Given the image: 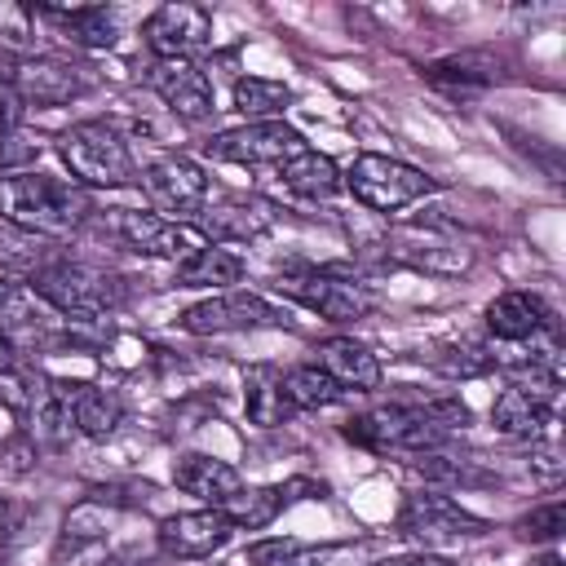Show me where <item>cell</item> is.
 I'll use <instances>...</instances> for the list:
<instances>
[{
  "mask_svg": "<svg viewBox=\"0 0 566 566\" xmlns=\"http://www.w3.org/2000/svg\"><path fill=\"white\" fill-rule=\"evenodd\" d=\"M473 411L460 398H424V402H385L363 416H349L340 424L345 442L371 451V455H424L442 451L455 433H464Z\"/></svg>",
  "mask_w": 566,
  "mask_h": 566,
  "instance_id": "1",
  "label": "cell"
},
{
  "mask_svg": "<svg viewBox=\"0 0 566 566\" xmlns=\"http://www.w3.org/2000/svg\"><path fill=\"white\" fill-rule=\"evenodd\" d=\"M93 199L71 177L49 172H4L0 177V221L31 239H66L93 221Z\"/></svg>",
  "mask_w": 566,
  "mask_h": 566,
  "instance_id": "2",
  "label": "cell"
},
{
  "mask_svg": "<svg viewBox=\"0 0 566 566\" xmlns=\"http://www.w3.org/2000/svg\"><path fill=\"white\" fill-rule=\"evenodd\" d=\"M27 283L62 323H97V318L124 310V301H128V287L119 274L88 265V261H71V256L40 261L27 274Z\"/></svg>",
  "mask_w": 566,
  "mask_h": 566,
  "instance_id": "3",
  "label": "cell"
},
{
  "mask_svg": "<svg viewBox=\"0 0 566 566\" xmlns=\"http://www.w3.org/2000/svg\"><path fill=\"white\" fill-rule=\"evenodd\" d=\"M57 155L71 172L75 186H97V190H119L137 181V164L128 142L119 137L115 124L106 119H80L57 133Z\"/></svg>",
  "mask_w": 566,
  "mask_h": 566,
  "instance_id": "4",
  "label": "cell"
},
{
  "mask_svg": "<svg viewBox=\"0 0 566 566\" xmlns=\"http://www.w3.org/2000/svg\"><path fill=\"white\" fill-rule=\"evenodd\" d=\"M394 526L420 553H442V548H460V544H473V539L491 535V522L478 517L473 509H464L460 500H451L447 491H416V495H407Z\"/></svg>",
  "mask_w": 566,
  "mask_h": 566,
  "instance_id": "5",
  "label": "cell"
},
{
  "mask_svg": "<svg viewBox=\"0 0 566 566\" xmlns=\"http://www.w3.org/2000/svg\"><path fill=\"white\" fill-rule=\"evenodd\" d=\"M93 226L106 239H115L119 248H128L137 256H159V261H172V265H181L186 256H195L208 243L199 234V226H186V221H172V217H159V212H137V208L93 212Z\"/></svg>",
  "mask_w": 566,
  "mask_h": 566,
  "instance_id": "6",
  "label": "cell"
},
{
  "mask_svg": "<svg viewBox=\"0 0 566 566\" xmlns=\"http://www.w3.org/2000/svg\"><path fill=\"white\" fill-rule=\"evenodd\" d=\"M340 186L371 212H402L407 203L424 199L433 190V177L420 172L416 164H402L394 155H376L363 150L354 155V164L340 172Z\"/></svg>",
  "mask_w": 566,
  "mask_h": 566,
  "instance_id": "7",
  "label": "cell"
},
{
  "mask_svg": "<svg viewBox=\"0 0 566 566\" xmlns=\"http://www.w3.org/2000/svg\"><path fill=\"white\" fill-rule=\"evenodd\" d=\"M274 287L292 301H301L305 310L323 314L327 323H358L371 314V292L367 283H358L354 274H345L340 265H296L283 270L274 279Z\"/></svg>",
  "mask_w": 566,
  "mask_h": 566,
  "instance_id": "8",
  "label": "cell"
},
{
  "mask_svg": "<svg viewBox=\"0 0 566 566\" xmlns=\"http://www.w3.org/2000/svg\"><path fill=\"white\" fill-rule=\"evenodd\" d=\"M287 310H279L274 301H265L261 292H217L195 301L177 327L190 336H230V332H261V327H287Z\"/></svg>",
  "mask_w": 566,
  "mask_h": 566,
  "instance_id": "9",
  "label": "cell"
},
{
  "mask_svg": "<svg viewBox=\"0 0 566 566\" xmlns=\"http://www.w3.org/2000/svg\"><path fill=\"white\" fill-rule=\"evenodd\" d=\"M296 150H305V137L287 124V119H256V124H239L226 128L208 142V155L221 164H243V168H279L287 164Z\"/></svg>",
  "mask_w": 566,
  "mask_h": 566,
  "instance_id": "10",
  "label": "cell"
},
{
  "mask_svg": "<svg viewBox=\"0 0 566 566\" xmlns=\"http://www.w3.org/2000/svg\"><path fill=\"white\" fill-rule=\"evenodd\" d=\"M146 84L155 88V97L186 124H203L217 115V93L212 80L199 62L190 57H155L146 66Z\"/></svg>",
  "mask_w": 566,
  "mask_h": 566,
  "instance_id": "11",
  "label": "cell"
},
{
  "mask_svg": "<svg viewBox=\"0 0 566 566\" xmlns=\"http://www.w3.org/2000/svg\"><path fill=\"white\" fill-rule=\"evenodd\" d=\"M142 40L155 57H190L195 62V53H203L212 44V13L190 0L159 4L142 22Z\"/></svg>",
  "mask_w": 566,
  "mask_h": 566,
  "instance_id": "12",
  "label": "cell"
},
{
  "mask_svg": "<svg viewBox=\"0 0 566 566\" xmlns=\"http://www.w3.org/2000/svg\"><path fill=\"white\" fill-rule=\"evenodd\" d=\"M142 190H146V199L159 212H177V217L203 212V203H208V172H203L199 159L172 150V155H159L155 164L142 168Z\"/></svg>",
  "mask_w": 566,
  "mask_h": 566,
  "instance_id": "13",
  "label": "cell"
},
{
  "mask_svg": "<svg viewBox=\"0 0 566 566\" xmlns=\"http://www.w3.org/2000/svg\"><path fill=\"white\" fill-rule=\"evenodd\" d=\"M234 526L221 509H190V513H172L159 522L155 539H159V553L164 557H177V562H203L212 553H221L230 544Z\"/></svg>",
  "mask_w": 566,
  "mask_h": 566,
  "instance_id": "14",
  "label": "cell"
},
{
  "mask_svg": "<svg viewBox=\"0 0 566 566\" xmlns=\"http://www.w3.org/2000/svg\"><path fill=\"white\" fill-rule=\"evenodd\" d=\"M385 252L411 270L424 274H460L473 265V248H464L460 239L433 230V226H402L385 239Z\"/></svg>",
  "mask_w": 566,
  "mask_h": 566,
  "instance_id": "15",
  "label": "cell"
},
{
  "mask_svg": "<svg viewBox=\"0 0 566 566\" xmlns=\"http://www.w3.org/2000/svg\"><path fill=\"white\" fill-rule=\"evenodd\" d=\"M53 389L71 416V429L88 442H106L119 424H124V398L106 385H93V380H62L53 376Z\"/></svg>",
  "mask_w": 566,
  "mask_h": 566,
  "instance_id": "16",
  "label": "cell"
},
{
  "mask_svg": "<svg viewBox=\"0 0 566 566\" xmlns=\"http://www.w3.org/2000/svg\"><path fill=\"white\" fill-rule=\"evenodd\" d=\"M310 495H327V486L314 478H287L274 486H243L234 500L221 504V513L230 517L234 531H265L283 509H292L296 500H310Z\"/></svg>",
  "mask_w": 566,
  "mask_h": 566,
  "instance_id": "17",
  "label": "cell"
},
{
  "mask_svg": "<svg viewBox=\"0 0 566 566\" xmlns=\"http://www.w3.org/2000/svg\"><path fill=\"white\" fill-rule=\"evenodd\" d=\"M4 80L22 97V106H66L84 93V75L57 57H22L9 66Z\"/></svg>",
  "mask_w": 566,
  "mask_h": 566,
  "instance_id": "18",
  "label": "cell"
},
{
  "mask_svg": "<svg viewBox=\"0 0 566 566\" xmlns=\"http://www.w3.org/2000/svg\"><path fill=\"white\" fill-rule=\"evenodd\" d=\"M482 323H486V332H491L495 340H509V345L535 340L539 332L557 327V318H553V310L544 305V296L522 292V287H509V292L491 296L486 310H482Z\"/></svg>",
  "mask_w": 566,
  "mask_h": 566,
  "instance_id": "19",
  "label": "cell"
},
{
  "mask_svg": "<svg viewBox=\"0 0 566 566\" xmlns=\"http://www.w3.org/2000/svg\"><path fill=\"white\" fill-rule=\"evenodd\" d=\"M172 486L195 495L203 509H221L226 500H234L243 491V473L221 460V455H208V451H186L172 460Z\"/></svg>",
  "mask_w": 566,
  "mask_h": 566,
  "instance_id": "20",
  "label": "cell"
},
{
  "mask_svg": "<svg viewBox=\"0 0 566 566\" xmlns=\"http://www.w3.org/2000/svg\"><path fill=\"white\" fill-rule=\"evenodd\" d=\"M314 367H323V371L340 385V394H345V389L371 394V389H380V380H385L380 358H376L363 340H354V336H327V340H318V345H314Z\"/></svg>",
  "mask_w": 566,
  "mask_h": 566,
  "instance_id": "21",
  "label": "cell"
},
{
  "mask_svg": "<svg viewBox=\"0 0 566 566\" xmlns=\"http://www.w3.org/2000/svg\"><path fill=\"white\" fill-rule=\"evenodd\" d=\"M62 318L35 296L31 283L22 279H0V332L18 345V340H44Z\"/></svg>",
  "mask_w": 566,
  "mask_h": 566,
  "instance_id": "22",
  "label": "cell"
},
{
  "mask_svg": "<svg viewBox=\"0 0 566 566\" xmlns=\"http://www.w3.org/2000/svg\"><path fill=\"white\" fill-rule=\"evenodd\" d=\"M35 18L53 22L71 44L80 49H111L119 40V27H115V13L106 4H35L31 9Z\"/></svg>",
  "mask_w": 566,
  "mask_h": 566,
  "instance_id": "23",
  "label": "cell"
},
{
  "mask_svg": "<svg viewBox=\"0 0 566 566\" xmlns=\"http://www.w3.org/2000/svg\"><path fill=\"white\" fill-rule=\"evenodd\" d=\"M243 411L261 429H279L296 416V407L287 402V389H283V371L274 363H252L243 371Z\"/></svg>",
  "mask_w": 566,
  "mask_h": 566,
  "instance_id": "24",
  "label": "cell"
},
{
  "mask_svg": "<svg viewBox=\"0 0 566 566\" xmlns=\"http://www.w3.org/2000/svg\"><path fill=\"white\" fill-rule=\"evenodd\" d=\"M557 420V411L553 407H544V402H535L526 389H517V385H509V389H500L495 394V402H491V424H495V433H504V438H544V429Z\"/></svg>",
  "mask_w": 566,
  "mask_h": 566,
  "instance_id": "25",
  "label": "cell"
},
{
  "mask_svg": "<svg viewBox=\"0 0 566 566\" xmlns=\"http://www.w3.org/2000/svg\"><path fill=\"white\" fill-rule=\"evenodd\" d=\"M279 177H283V186H287L292 195H301V199H332V195L340 190V168H336V159L323 155V150H314V146H305V150H296L287 164H279Z\"/></svg>",
  "mask_w": 566,
  "mask_h": 566,
  "instance_id": "26",
  "label": "cell"
},
{
  "mask_svg": "<svg viewBox=\"0 0 566 566\" xmlns=\"http://www.w3.org/2000/svg\"><path fill=\"white\" fill-rule=\"evenodd\" d=\"M243 279V256L239 252H230L226 243H203L195 256H186L181 265H177V274H172V283L177 287H226L230 292V283H239Z\"/></svg>",
  "mask_w": 566,
  "mask_h": 566,
  "instance_id": "27",
  "label": "cell"
},
{
  "mask_svg": "<svg viewBox=\"0 0 566 566\" xmlns=\"http://www.w3.org/2000/svg\"><path fill=\"white\" fill-rule=\"evenodd\" d=\"M292 102V88L283 80H270V75H239L234 80V111L256 124V119H283Z\"/></svg>",
  "mask_w": 566,
  "mask_h": 566,
  "instance_id": "28",
  "label": "cell"
},
{
  "mask_svg": "<svg viewBox=\"0 0 566 566\" xmlns=\"http://www.w3.org/2000/svg\"><path fill=\"white\" fill-rule=\"evenodd\" d=\"M336 544H301V539H252L243 562L248 566H327Z\"/></svg>",
  "mask_w": 566,
  "mask_h": 566,
  "instance_id": "29",
  "label": "cell"
},
{
  "mask_svg": "<svg viewBox=\"0 0 566 566\" xmlns=\"http://www.w3.org/2000/svg\"><path fill=\"white\" fill-rule=\"evenodd\" d=\"M203 221H199V234L208 243H230V239H256L265 226H270V212L265 208H239V203H226V208H208L203 203Z\"/></svg>",
  "mask_w": 566,
  "mask_h": 566,
  "instance_id": "30",
  "label": "cell"
},
{
  "mask_svg": "<svg viewBox=\"0 0 566 566\" xmlns=\"http://www.w3.org/2000/svg\"><path fill=\"white\" fill-rule=\"evenodd\" d=\"M283 389H287V402H292L296 411H318V407L340 402V385H336L323 367H314V363L287 367V371H283Z\"/></svg>",
  "mask_w": 566,
  "mask_h": 566,
  "instance_id": "31",
  "label": "cell"
},
{
  "mask_svg": "<svg viewBox=\"0 0 566 566\" xmlns=\"http://www.w3.org/2000/svg\"><path fill=\"white\" fill-rule=\"evenodd\" d=\"M495 66L482 57V53H451V57H442V62H429L424 66V75L433 80V84H447V88H469V84H491L495 75H491Z\"/></svg>",
  "mask_w": 566,
  "mask_h": 566,
  "instance_id": "32",
  "label": "cell"
},
{
  "mask_svg": "<svg viewBox=\"0 0 566 566\" xmlns=\"http://www.w3.org/2000/svg\"><path fill=\"white\" fill-rule=\"evenodd\" d=\"M513 531H517V539H531V544H553V539H562V531H566V500L553 495V500L535 504L531 513H522V517L513 522Z\"/></svg>",
  "mask_w": 566,
  "mask_h": 566,
  "instance_id": "33",
  "label": "cell"
},
{
  "mask_svg": "<svg viewBox=\"0 0 566 566\" xmlns=\"http://www.w3.org/2000/svg\"><path fill=\"white\" fill-rule=\"evenodd\" d=\"M433 367L442 376H482L495 367V354H486L482 345H447L442 358H433Z\"/></svg>",
  "mask_w": 566,
  "mask_h": 566,
  "instance_id": "34",
  "label": "cell"
},
{
  "mask_svg": "<svg viewBox=\"0 0 566 566\" xmlns=\"http://www.w3.org/2000/svg\"><path fill=\"white\" fill-rule=\"evenodd\" d=\"M531 473L539 478V482H562V473H566V460H562V447L553 442V438H531Z\"/></svg>",
  "mask_w": 566,
  "mask_h": 566,
  "instance_id": "35",
  "label": "cell"
},
{
  "mask_svg": "<svg viewBox=\"0 0 566 566\" xmlns=\"http://www.w3.org/2000/svg\"><path fill=\"white\" fill-rule=\"evenodd\" d=\"M40 155L35 142H27L22 133H0V172H18L22 164H31Z\"/></svg>",
  "mask_w": 566,
  "mask_h": 566,
  "instance_id": "36",
  "label": "cell"
},
{
  "mask_svg": "<svg viewBox=\"0 0 566 566\" xmlns=\"http://www.w3.org/2000/svg\"><path fill=\"white\" fill-rule=\"evenodd\" d=\"M18 124H22V97L0 75V133H18Z\"/></svg>",
  "mask_w": 566,
  "mask_h": 566,
  "instance_id": "37",
  "label": "cell"
},
{
  "mask_svg": "<svg viewBox=\"0 0 566 566\" xmlns=\"http://www.w3.org/2000/svg\"><path fill=\"white\" fill-rule=\"evenodd\" d=\"M376 566H455L451 557H442V553H402V557H385V562H376Z\"/></svg>",
  "mask_w": 566,
  "mask_h": 566,
  "instance_id": "38",
  "label": "cell"
},
{
  "mask_svg": "<svg viewBox=\"0 0 566 566\" xmlns=\"http://www.w3.org/2000/svg\"><path fill=\"white\" fill-rule=\"evenodd\" d=\"M18 367H22V363H18V345L0 332V376H4V371H18Z\"/></svg>",
  "mask_w": 566,
  "mask_h": 566,
  "instance_id": "39",
  "label": "cell"
},
{
  "mask_svg": "<svg viewBox=\"0 0 566 566\" xmlns=\"http://www.w3.org/2000/svg\"><path fill=\"white\" fill-rule=\"evenodd\" d=\"M526 566H562V553H557V548H548V553H539V557H531Z\"/></svg>",
  "mask_w": 566,
  "mask_h": 566,
  "instance_id": "40",
  "label": "cell"
}]
</instances>
